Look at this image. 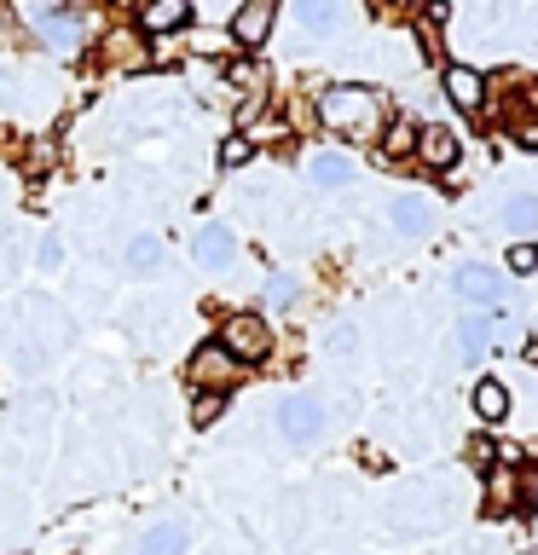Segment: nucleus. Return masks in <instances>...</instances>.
Listing matches in <instances>:
<instances>
[{"label": "nucleus", "mask_w": 538, "mask_h": 555, "mask_svg": "<svg viewBox=\"0 0 538 555\" xmlns=\"http://www.w3.org/2000/svg\"><path fill=\"white\" fill-rule=\"evenodd\" d=\"M527 359H533V364H538V341H527Z\"/></svg>", "instance_id": "33"}, {"label": "nucleus", "mask_w": 538, "mask_h": 555, "mask_svg": "<svg viewBox=\"0 0 538 555\" xmlns=\"http://www.w3.org/2000/svg\"><path fill=\"white\" fill-rule=\"evenodd\" d=\"M185 544H191L185 520H156V527H145L133 555H185Z\"/></svg>", "instance_id": "14"}, {"label": "nucleus", "mask_w": 538, "mask_h": 555, "mask_svg": "<svg viewBox=\"0 0 538 555\" xmlns=\"http://www.w3.org/2000/svg\"><path fill=\"white\" fill-rule=\"evenodd\" d=\"M220 405H226L220 393H197V405H191V416H197V428H208V423H220Z\"/></svg>", "instance_id": "25"}, {"label": "nucleus", "mask_w": 538, "mask_h": 555, "mask_svg": "<svg viewBox=\"0 0 538 555\" xmlns=\"http://www.w3.org/2000/svg\"><path fill=\"white\" fill-rule=\"evenodd\" d=\"M446 99L458 104V111H481V104H486V76H481V69H469V64H451L446 69Z\"/></svg>", "instance_id": "13"}, {"label": "nucleus", "mask_w": 538, "mask_h": 555, "mask_svg": "<svg viewBox=\"0 0 538 555\" xmlns=\"http://www.w3.org/2000/svg\"><path fill=\"white\" fill-rule=\"evenodd\" d=\"M104 59H111L116 69H145V64H151V52L139 47V35H133V29H111V35H104Z\"/></svg>", "instance_id": "16"}, {"label": "nucleus", "mask_w": 538, "mask_h": 555, "mask_svg": "<svg viewBox=\"0 0 538 555\" xmlns=\"http://www.w3.org/2000/svg\"><path fill=\"white\" fill-rule=\"evenodd\" d=\"M272 24H278V0H243L232 12V41L238 47H267Z\"/></svg>", "instance_id": "9"}, {"label": "nucleus", "mask_w": 538, "mask_h": 555, "mask_svg": "<svg viewBox=\"0 0 538 555\" xmlns=\"http://www.w3.org/2000/svg\"><path fill=\"white\" fill-rule=\"evenodd\" d=\"M492 324H498V319H463V324H458V353H463L469 364H475L486 347H492Z\"/></svg>", "instance_id": "21"}, {"label": "nucleus", "mask_w": 538, "mask_h": 555, "mask_svg": "<svg viewBox=\"0 0 538 555\" xmlns=\"http://www.w3.org/2000/svg\"><path fill=\"white\" fill-rule=\"evenodd\" d=\"M267 301H272V307H295V278H290V272H278L272 284H267Z\"/></svg>", "instance_id": "26"}, {"label": "nucleus", "mask_w": 538, "mask_h": 555, "mask_svg": "<svg viewBox=\"0 0 538 555\" xmlns=\"http://www.w3.org/2000/svg\"><path fill=\"white\" fill-rule=\"evenodd\" d=\"M382 151H388V156H406V151H417V128H411V121H399V128L388 133V145H382Z\"/></svg>", "instance_id": "27"}, {"label": "nucleus", "mask_w": 538, "mask_h": 555, "mask_svg": "<svg viewBox=\"0 0 538 555\" xmlns=\"http://www.w3.org/2000/svg\"><path fill=\"white\" fill-rule=\"evenodd\" d=\"M116 7H128V12H139V7H145V0H116Z\"/></svg>", "instance_id": "32"}, {"label": "nucleus", "mask_w": 538, "mask_h": 555, "mask_svg": "<svg viewBox=\"0 0 538 555\" xmlns=\"http://www.w3.org/2000/svg\"><path fill=\"white\" fill-rule=\"evenodd\" d=\"M469 463H475V468H498V446L486 440V434H481V440H469Z\"/></svg>", "instance_id": "28"}, {"label": "nucleus", "mask_w": 538, "mask_h": 555, "mask_svg": "<svg viewBox=\"0 0 538 555\" xmlns=\"http://www.w3.org/2000/svg\"><path fill=\"white\" fill-rule=\"evenodd\" d=\"M458 133L440 128V121H428V128H417V156H423V168H451L458 163Z\"/></svg>", "instance_id": "11"}, {"label": "nucleus", "mask_w": 538, "mask_h": 555, "mask_svg": "<svg viewBox=\"0 0 538 555\" xmlns=\"http://www.w3.org/2000/svg\"><path fill=\"white\" fill-rule=\"evenodd\" d=\"M515 139H521L527 151H538V121H521V128H515Z\"/></svg>", "instance_id": "31"}, {"label": "nucleus", "mask_w": 538, "mask_h": 555, "mask_svg": "<svg viewBox=\"0 0 538 555\" xmlns=\"http://www.w3.org/2000/svg\"><path fill=\"white\" fill-rule=\"evenodd\" d=\"M35 29H41L47 52H59V59H81L87 29H81L76 12H64V7H35Z\"/></svg>", "instance_id": "6"}, {"label": "nucleus", "mask_w": 538, "mask_h": 555, "mask_svg": "<svg viewBox=\"0 0 538 555\" xmlns=\"http://www.w3.org/2000/svg\"><path fill=\"white\" fill-rule=\"evenodd\" d=\"M156 267H163V243H156L151 232H139V237L128 243V272H133V278H151Z\"/></svg>", "instance_id": "22"}, {"label": "nucleus", "mask_w": 538, "mask_h": 555, "mask_svg": "<svg viewBox=\"0 0 538 555\" xmlns=\"http://www.w3.org/2000/svg\"><path fill=\"white\" fill-rule=\"evenodd\" d=\"M510 272H521V278L538 272V243H533V237H521L515 249H510Z\"/></svg>", "instance_id": "23"}, {"label": "nucleus", "mask_w": 538, "mask_h": 555, "mask_svg": "<svg viewBox=\"0 0 538 555\" xmlns=\"http://www.w3.org/2000/svg\"><path fill=\"white\" fill-rule=\"evenodd\" d=\"M249 156H255V139H226V145H220V163L226 168H243Z\"/></svg>", "instance_id": "24"}, {"label": "nucleus", "mask_w": 538, "mask_h": 555, "mask_svg": "<svg viewBox=\"0 0 538 555\" xmlns=\"http://www.w3.org/2000/svg\"><path fill=\"white\" fill-rule=\"evenodd\" d=\"M307 173H312V185H319V191H336V185L354 180V163H347L342 151H324V156H312Z\"/></svg>", "instance_id": "18"}, {"label": "nucleus", "mask_w": 538, "mask_h": 555, "mask_svg": "<svg viewBox=\"0 0 538 555\" xmlns=\"http://www.w3.org/2000/svg\"><path fill=\"white\" fill-rule=\"evenodd\" d=\"M220 347L238 364H255V359H267V347H272V324L260 319V312H232V319L220 324Z\"/></svg>", "instance_id": "4"}, {"label": "nucleus", "mask_w": 538, "mask_h": 555, "mask_svg": "<svg viewBox=\"0 0 538 555\" xmlns=\"http://www.w3.org/2000/svg\"><path fill=\"white\" fill-rule=\"evenodd\" d=\"M191 255H197V267L208 272H226L238 260V237H232V225H220V220H208L197 237H191Z\"/></svg>", "instance_id": "10"}, {"label": "nucleus", "mask_w": 538, "mask_h": 555, "mask_svg": "<svg viewBox=\"0 0 538 555\" xmlns=\"http://www.w3.org/2000/svg\"><path fill=\"white\" fill-rule=\"evenodd\" d=\"M382 7H406V0H382Z\"/></svg>", "instance_id": "34"}, {"label": "nucleus", "mask_w": 538, "mask_h": 555, "mask_svg": "<svg viewBox=\"0 0 538 555\" xmlns=\"http://www.w3.org/2000/svg\"><path fill=\"white\" fill-rule=\"evenodd\" d=\"M503 232H521V237L538 232V197L533 191H515V197L503 203Z\"/></svg>", "instance_id": "19"}, {"label": "nucleus", "mask_w": 538, "mask_h": 555, "mask_svg": "<svg viewBox=\"0 0 538 555\" xmlns=\"http://www.w3.org/2000/svg\"><path fill=\"white\" fill-rule=\"evenodd\" d=\"M47 307H52V301L29 295V301H24V319H29V324L12 330V353H17V364H24V371H41V364H52V353L64 347V324H41Z\"/></svg>", "instance_id": "2"}, {"label": "nucleus", "mask_w": 538, "mask_h": 555, "mask_svg": "<svg viewBox=\"0 0 538 555\" xmlns=\"http://www.w3.org/2000/svg\"><path fill=\"white\" fill-rule=\"evenodd\" d=\"M185 17H191V0H145V7H139V29L168 35V29H180Z\"/></svg>", "instance_id": "15"}, {"label": "nucleus", "mask_w": 538, "mask_h": 555, "mask_svg": "<svg viewBox=\"0 0 538 555\" xmlns=\"http://www.w3.org/2000/svg\"><path fill=\"white\" fill-rule=\"evenodd\" d=\"M388 220H394L399 237H428L434 232V203L428 197H394Z\"/></svg>", "instance_id": "12"}, {"label": "nucleus", "mask_w": 538, "mask_h": 555, "mask_svg": "<svg viewBox=\"0 0 538 555\" xmlns=\"http://www.w3.org/2000/svg\"><path fill=\"white\" fill-rule=\"evenodd\" d=\"M191 382H197V393H226L238 382V359L226 353L220 341H203L197 353H191Z\"/></svg>", "instance_id": "8"}, {"label": "nucleus", "mask_w": 538, "mask_h": 555, "mask_svg": "<svg viewBox=\"0 0 538 555\" xmlns=\"http://www.w3.org/2000/svg\"><path fill=\"white\" fill-rule=\"evenodd\" d=\"M64 249H59V237H41V267H59Z\"/></svg>", "instance_id": "30"}, {"label": "nucleus", "mask_w": 538, "mask_h": 555, "mask_svg": "<svg viewBox=\"0 0 538 555\" xmlns=\"http://www.w3.org/2000/svg\"><path fill=\"white\" fill-rule=\"evenodd\" d=\"M272 423H278V434H284V446L307 451V446L324 440L330 411H324L319 393H284V399H278V411H272Z\"/></svg>", "instance_id": "3"}, {"label": "nucleus", "mask_w": 538, "mask_h": 555, "mask_svg": "<svg viewBox=\"0 0 538 555\" xmlns=\"http://www.w3.org/2000/svg\"><path fill=\"white\" fill-rule=\"evenodd\" d=\"M451 289H458V301H469V307H503V295H510L503 272L481 267V260H463V267L451 272Z\"/></svg>", "instance_id": "7"}, {"label": "nucleus", "mask_w": 538, "mask_h": 555, "mask_svg": "<svg viewBox=\"0 0 538 555\" xmlns=\"http://www.w3.org/2000/svg\"><path fill=\"white\" fill-rule=\"evenodd\" d=\"M510 405H515V399H510V388H503L498 376H481L475 382V416H481V423H503Z\"/></svg>", "instance_id": "17"}, {"label": "nucleus", "mask_w": 538, "mask_h": 555, "mask_svg": "<svg viewBox=\"0 0 538 555\" xmlns=\"http://www.w3.org/2000/svg\"><path fill=\"white\" fill-rule=\"evenodd\" d=\"M295 17H302L307 35H330V29H336V17H342V7H336V0H295Z\"/></svg>", "instance_id": "20"}, {"label": "nucleus", "mask_w": 538, "mask_h": 555, "mask_svg": "<svg viewBox=\"0 0 538 555\" xmlns=\"http://www.w3.org/2000/svg\"><path fill=\"white\" fill-rule=\"evenodd\" d=\"M354 341H359V336H354V330H347V324H342V330H330V353H347V347H354Z\"/></svg>", "instance_id": "29"}, {"label": "nucleus", "mask_w": 538, "mask_h": 555, "mask_svg": "<svg viewBox=\"0 0 538 555\" xmlns=\"http://www.w3.org/2000/svg\"><path fill=\"white\" fill-rule=\"evenodd\" d=\"M319 121L342 139H376L382 133V99L371 87H324Z\"/></svg>", "instance_id": "1"}, {"label": "nucleus", "mask_w": 538, "mask_h": 555, "mask_svg": "<svg viewBox=\"0 0 538 555\" xmlns=\"http://www.w3.org/2000/svg\"><path fill=\"white\" fill-rule=\"evenodd\" d=\"M533 498H538V468L515 475V463H503V468H492V480H486V509L492 515H515V509H527Z\"/></svg>", "instance_id": "5"}]
</instances>
